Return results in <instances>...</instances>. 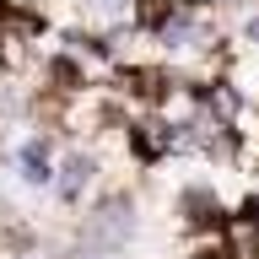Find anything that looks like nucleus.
I'll use <instances>...</instances> for the list:
<instances>
[{
    "instance_id": "f257e3e1",
    "label": "nucleus",
    "mask_w": 259,
    "mask_h": 259,
    "mask_svg": "<svg viewBox=\"0 0 259 259\" xmlns=\"http://www.w3.org/2000/svg\"><path fill=\"white\" fill-rule=\"evenodd\" d=\"M135 238V200L130 194H113L103 205L87 216L81 227V248H92V254H113V248H124Z\"/></svg>"
},
{
    "instance_id": "f03ea898",
    "label": "nucleus",
    "mask_w": 259,
    "mask_h": 259,
    "mask_svg": "<svg viewBox=\"0 0 259 259\" xmlns=\"http://www.w3.org/2000/svg\"><path fill=\"white\" fill-rule=\"evenodd\" d=\"M92 173H97V162L87 157V151H70V157L54 167V184H49V189L60 194L65 205H76L81 194H87V184H92Z\"/></svg>"
},
{
    "instance_id": "7ed1b4c3",
    "label": "nucleus",
    "mask_w": 259,
    "mask_h": 259,
    "mask_svg": "<svg viewBox=\"0 0 259 259\" xmlns=\"http://www.w3.org/2000/svg\"><path fill=\"white\" fill-rule=\"evenodd\" d=\"M16 178H22L27 189H49V184H54V157H49L44 135L22 141V151H16Z\"/></svg>"
},
{
    "instance_id": "20e7f679",
    "label": "nucleus",
    "mask_w": 259,
    "mask_h": 259,
    "mask_svg": "<svg viewBox=\"0 0 259 259\" xmlns=\"http://www.w3.org/2000/svg\"><path fill=\"white\" fill-rule=\"evenodd\" d=\"M248 38H254V44H259V16H254V22H248Z\"/></svg>"
},
{
    "instance_id": "39448f33",
    "label": "nucleus",
    "mask_w": 259,
    "mask_h": 259,
    "mask_svg": "<svg viewBox=\"0 0 259 259\" xmlns=\"http://www.w3.org/2000/svg\"><path fill=\"white\" fill-rule=\"evenodd\" d=\"M184 6H189V11H194V6H205V0H184Z\"/></svg>"
}]
</instances>
